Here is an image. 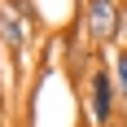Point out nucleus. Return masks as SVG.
<instances>
[{
    "label": "nucleus",
    "instance_id": "obj_1",
    "mask_svg": "<svg viewBox=\"0 0 127 127\" xmlns=\"http://www.w3.org/2000/svg\"><path fill=\"white\" fill-rule=\"evenodd\" d=\"M79 110L88 114L92 127H118V118L127 114L123 101H118V88H114V70H110V57H96V66L88 70L83 79V92H79Z\"/></svg>",
    "mask_w": 127,
    "mask_h": 127
},
{
    "label": "nucleus",
    "instance_id": "obj_2",
    "mask_svg": "<svg viewBox=\"0 0 127 127\" xmlns=\"http://www.w3.org/2000/svg\"><path fill=\"white\" fill-rule=\"evenodd\" d=\"M83 35L92 53H114L123 44V0H83Z\"/></svg>",
    "mask_w": 127,
    "mask_h": 127
},
{
    "label": "nucleus",
    "instance_id": "obj_3",
    "mask_svg": "<svg viewBox=\"0 0 127 127\" xmlns=\"http://www.w3.org/2000/svg\"><path fill=\"white\" fill-rule=\"evenodd\" d=\"M31 39H35V31L18 18V13L0 0V53H9V62L13 70L22 75V66H26V48H31Z\"/></svg>",
    "mask_w": 127,
    "mask_h": 127
},
{
    "label": "nucleus",
    "instance_id": "obj_4",
    "mask_svg": "<svg viewBox=\"0 0 127 127\" xmlns=\"http://www.w3.org/2000/svg\"><path fill=\"white\" fill-rule=\"evenodd\" d=\"M110 70H114V88H118V101L127 110V44H118L110 53Z\"/></svg>",
    "mask_w": 127,
    "mask_h": 127
},
{
    "label": "nucleus",
    "instance_id": "obj_5",
    "mask_svg": "<svg viewBox=\"0 0 127 127\" xmlns=\"http://www.w3.org/2000/svg\"><path fill=\"white\" fill-rule=\"evenodd\" d=\"M4 4H9V9L18 13V18H22V22L35 31V35L44 31V13H39V4H35V0H4Z\"/></svg>",
    "mask_w": 127,
    "mask_h": 127
},
{
    "label": "nucleus",
    "instance_id": "obj_6",
    "mask_svg": "<svg viewBox=\"0 0 127 127\" xmlns=\"http://www.w3.org/2000/svg\"><path fill=\"white\" fill-rule=\"evenodd\" d=\"M75 127H92V123H88V114H83V110H79V123H75Z\"/></svg>",
    "mask_w": 127,
    "mask_h": 127
},
{
    "label": "nucleus",
    "instance_id": "obj_7",
    "mask_svg": "<svg viewBox=\"0 0 127 127\" xmlns=\"http://www.w3.org/2000/svg\"><path fill=\"white\" fill-rule=\"evenodd\" d=\"M118 127H127V114H123V118H118Z\"/></svg>",
    "mask_w": 127,
    "mask_h": 127
},
{
    "label": "nucleus",
    "instance_id": "obj_8",
    "mask_svg": "<svg viewBox=\"0 0 127 127\" xmlns=\"http://www.w3.org/2000/svg\"><path fill=\"white\" fill-rule=\"evenodd\" d=\"M75 9H83V0H75Z\"/></svg>",
    "mask_w": 127,
    "mask_h": 127
}]
</instances>
